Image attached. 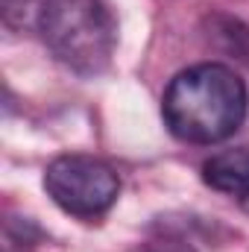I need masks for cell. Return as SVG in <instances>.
<instances>
[{
    "label": "cell",
    "instance_id": "5",
    "mask_svg": "<svg viewBox=\"0 0 249 252\" xmlns=\"http://www.w3.org/2000/svg\"><path fill=\"white\" fill-rule=\"evenodd\" d=\"M208 35L214 38L217 47H223L226 53H232L238 62L249 67V27L244 21L229 15H214L208 18Z\"/></svg>",
    "mask_w": 249,
    "mask_h": 252
},
{
    "label": "cell",
    "instance_id": "7",
    "mask_svg": "<svg viewBox=\"0 0 249 252\" xmlns=\"http://www.w3.org/2000/svg\"><path fill=\"white\" fill-rule=\"evenodd\" d=\"M150 252H193V250L187 244H182V241H158Z\"/></svg>",
    "mask_w": 249,
    "mask_h": 252
},
{
    "label": "cell",
    "instance_id": "2",
    "mask_svg": "<svg viewBox=\"0 0 249 252\" xmlns=\"http://www.w3.org/2000/svg\"><path fill=\"white\" fill-rule=\"evenodd\" d=\"M38 32L47 50L73 73H103L118 44V27L103 0H47Z\"/></svg>",
    "mask_w": 249,
    "mask_h": 252
},
{
    "label": "cell",
    "instance_id": "4",
    "mask_svg": "<svg viewBox=\"0 0 249 252\" xmlns=\"http://www.w3.org/2000/svg\"><path fill=\"white\" fill-rule=\"evenodd\" d=\"M202 179L220 193L244 196L249 190V147H235L211 156L202 164Z\"/></svg>",
    "mask_w": 249,
    "mask_h": 252
},
{
    "label": "cell",
    "instance_id": "3",
    "mask_svg": "<svg viewBox=\"0 0 249 252\" xmlns=\"http://www.w3.org/2000/svg\"><path fill=\"white\" fill-rule=\"evenodd\" d=\"M44 190L67 214L100 217L115 205L121 193V179L106 161L73 153V156H59L47 164Z\"/></svg>",
    "mask_w": 249,
    "mask_h": 252
},
{
    "label": "cell",
    "instance_id": "8",
    "mask_svg": "<svg viewBox=\"0 0 249 252\" xmlns=\"http://www.w3.org/2000/svg\"><path fill=\"white\" fill-rule=\"evenodd\" d=\"M241 208H244V211L249 214V190L244 193V196H241Z\"/></svg>",
    "mask_w": 249,
    "mask_h": 252
},
{
    "label": "cell",
    "instance_id": "6",
    "mask_svg": "<svg viewBox=\"0 0 249 252\" xmlns=\"http://www.w3.org/2000/svg\"><path fill=\"white\" fill-rule=\"evenodd\" d=\"M47 0H0V12H3V24L12 32H27V30H38L41 12H44Z\"/></svg>",
    "mask_w": 249,
    "mask_h": 252
},
{
    "label": "cell",
    "instance_id": "1",
    "mask_svg": "<svg viewBox=\"0 0 249 252\" xmlns=\"http://www.w3.org/2000/svg\"><path fill=\"white\" fill-rule=\"evenodd\" d=\"M247 109L244 79L220 62H202L176 73L161 100L167 129L187 144H220L232 138L244 124Z\"/></svg>",
    "mask_w": 249,
    "mask_h": 252
}]
</instances>
